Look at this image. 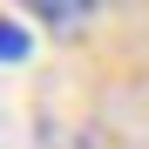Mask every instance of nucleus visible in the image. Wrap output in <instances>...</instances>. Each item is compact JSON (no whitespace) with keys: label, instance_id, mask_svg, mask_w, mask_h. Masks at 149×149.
Wrapping results in <instances>:
<instances>
[{"label":"nucleus","instance_id":"nucleus-1","mask_svg":"<svg viewBox=\"0 0 149 149\" xmlns=\"http://www.w3.org/2000/svg\"><path fill=\"white\" fill-rule=\"evenodd\" d=\"M20 14H34L41 27H81V20L95 14V0H14Z\"/></svg>","mask_w":149,"mask_h":149},{"label":"nucleus","instance_id":"nucleus-2","mask_svg":"<svg viewBox=\"0 0 149 149\" xmlns=\"http://www.w3.org/2000/svg\"><path fill=\"white\" fill-rule=\"evenodd\" d=\"M27 47H34V41H27V27H20L14 14H0V68H14V61H27Z\"/></svg>","mask_w":149,"mask_h":149},{"label":"nucleus","instance_id":"nucleus-3","mask_svg":"<svg viewBox=\"0 0 149 149\" xmlns=\"http://www.w3.org/2000/svg\"><path fill=\"white\" fill-rule=\"evenodd\" d=\"M68 149H115V142H109V136H102V129H81V136H74V142H68Z\"/></svg>","mask_w":149,"mask_h":149}]
</instances>
